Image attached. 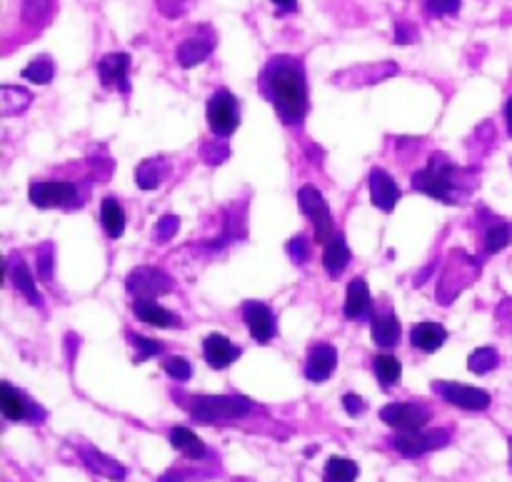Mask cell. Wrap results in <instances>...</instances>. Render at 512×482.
Instances as JSON below:
<instances>
[{
  "instance_id": "6da1fadb",
  "label": "cell",
  "mask_w": 512,
  "mask_h": 482,
  "mask_svg": "<svg viewBox=\"0 0 512 482\" xmlns=\"http://www.w3.org/2000/svg\"><path fill=\"white\" fill-rule=\"evenodd\" d=\"M268 90L275 105L288 120H300L308 108V93H305V75L295 60L280 58L268 68Z\"/></svg>"
},
{
  "instance_id": "7a4b0ae2",
  "label": "cell",
  "mask_w": 512,
  "mask_h": 482,
  "mask_svg": "<svg viewBox=\"0 0 512 482\" xmlns=\"http://www.w3.org/2000/svg\"><path fill=\"white\" fill-rule=\"evenodd\" d=\"M253 403L248 398H233V395H208L195 398L193 418L198 423H220V420H238L250 413Z\"/></svg>"
},
{
  "instance_id": "3957f363",
  "label": "cell",
  "mask_w": 512,
  "mask_h": 482,
  "mask_svg": "<svg viewBox=\"0 0 512 482\" xmlns=\"http://www.w3.org/2000/svg\"><path fill=\"white\" fill-rule=\"evenodd\" d=\"M298 203H300V210L313 220L315 240H318L320 245H328L330 240L335 238V225L323 193H320L318 188H313V185H305V188H300L298 193Z\"/></svg>"
},
{
  "instance_id": "277c9868",
  "label": "cell",
  "mask_w": 512,
  "mask_h": 482,
  "mask_svg": "<svg viewBox=\"0 0 512 482\" xmlns=\"http://www.w3.org/2000/svg\"><path fill=\"white\" fill-rule=\"evenodd\" d=\"M450 170L453 168H450V163L443 158V155H433V160H430L420 173L413 175V188L420 190V193L430 195V198L448 203L450 190H453Z\"/></svg>"
},
{
  "instance_id": "5b68a950",
  "label": "cell",
  "mask_w": 512,
  "mask_h": 482,
  "mask_svg": "<svg viewBox=\"0 0 512 482\" xmlns=\"http://www.w3.org/2000/svg\"><path fill=\"white\" fill-rule=\"evenodd\" d=\"M128 293L135 295L138 300H155L158 295H165L173 290V278L165 270L150 268V265H140L125 280Z\"/></svg>"
},
{
  "instance_id": "8992f818",
  "label": "cell",
  "mask_w": 512,
  "mask_h": 482,
  "mask_svg": "<svg viewBox=\"0 0 512 482\" xmlns=\"http://www.w3.org/2000/svg\"><path fill=\"white\" fill-rule=\"evenodd\" d=\"M238 100L228 90H218L213 98L208 100V125L213 135L218 138H228L238 128Z\"/></svg>"
},
{
  "instance_id": "52a82bcc",
  "label": "cell",
  "mask_w": 512,
  "mask_h": 482,
  "mask_svg": "<svg viewBox=\"0 0 512 482\" xmlns=\"http://www.w3.org/2000/svg\"><path fill=\"white\" fill-rule=\"evenodd\" d=\"M430 418H433V413L418 403H390L380 410V420L390 428L400 430V433L423 430L430 423Z\"/></svg>"
},
{
  "instance_id": "ba28073f",
  "label": "cell",
  "mask_w": 512,
  "mask_h": 482,
  "mask_svg": "<svg viewBox=\"0 0 512 482\" xmlns=\"http://www.w3.org/2000/svg\"><path fill=\"white\" fill-rule=\"evenodd\" d=\"M450 435L445 430H410V433H400L395 438V450L403 453L405 458H418V455L430 453V450L445 448Z\"/></svg>"
},
{
  "instance_id": "9c48e42d",
  "label": "cell",
  "mask_w": 512,
  "mask_h": 482,
  "mask_svg": "<svg viewBox=\"0 0 512 482\" xmlns=\"http://www.w3.org/2000/svg\"><path fill=\"white\" fill-rule=\"evenodd\" d=\"M435 393L443 395L450 405L463 410H488L490 408V395L480 388H470V385L460 383H433Z\"/></svg>"
},
{
  "instance_id": "30bf717a",
  "label": "cell",
  "mask_w": 512,
  "mask_h": 482,
  "mask_svg": "<svg viewBox=\"0 0 512 482\" xmlns=\"http://www.w3.org/2000/svg\"><path fill=\"white\" fill-rule=\"evenodd\" d=\"M30 203L38 208H60V205H70L78 198V190L70 183H33L28 190Z\"/></svg>"
},
{
  "instance_id": "8fae6325",
  "label": "cell",
  "mask_w": 512,
  "mask_h": 482,
  "mask_svg": "<svg viewBox=\"0 0 512 482\" xmlns=\"http://www.w3.org/2000/svg\"><path fill=\"white\" fill-rule=\"evenodd\" d=\"M370 200H373L375 208L383 210V213H393V208L400 200V188L398 183L390 178V173H385V170L380 168H375L373 173H370Z\"/></svg>"
},
{
  "instance_id": "7c38bea8",
  "label": "cell",
  "mask_w": 512,
  "mask_h": 482,
  "mask_svg": "<svg viewBox=\"0 0 512 482\" xmlns=\"http://www.w3.org/2000/svg\"><path fill=\"white\" fill-rule=\"evenodd\" d=\"M243 318L245 323H248V330L250 335H253V340H258V343H268V340H273L275 318L273 313H270L268 305L250 300V303L243 305Z\"/></svg>"
},
{
  "instance_id": "4fadbf2b",
  "label": "cell",
  "mask_w": 512,
  "mask_h": 482,
  "mask_svg": "<svg viewBox=\"0 0 512 482\" xmlns=\"http://www.w3.org/2000/svg\"><path fill=\"white\" fill-rule=\"evenodd\" d=\"M203 353H205V360H208L210 368L223 370V368H228V365H233L235 360L243 355V350H240L238 345L230 343L225 335L213 333V335H208V338H205Z\"/></svg>"
},
{
  "instance_id": "5bb4252c",
  "label": "cell",
  "mask_w": 512,
  "mask_h": 482,
  "mask_svg": "<svg viewBox=\"0 0 512 482\" xmlns=\"http://www.w3.org/2000/svg\"><path fill=\"white\" fill-rule=\"evenodd\" d=\"M335 365H338V350L333 345H315L305 363V378L313 383H323L335 373Z\"/></svg>"
},
{
  "instance_id": "9a60e30c",
  "label": "cell",
  "mask_w": 512,
  "mask_h": 482,
  "mask_svg": "<svg viewBox=\"0 0 512 482\" xmlns=\"http://www.w3.org/2000/svg\"><path fill=\"white\" fill-rule=\"evenodd\" d=\"M128 70H130L128 53H110L105 55V58H100L98 63L100 80H103V85H108V88L118 85V88L128 90Z\"/></svg>"
},
{
  "instance_id": "2e32d148",
  "label": "cell",
  "mask_w": 512,
  "mask_h": 482,
  "mask_svg": "<svg viewBox=\"0 0 512 482\" xmlns=\"http://www.w3.org/2000/svg\"><path fill=\"white\" fill-rule=\"evenodd\" d=\"M213 48H215L213 33L195 35V38H188L185 43H180L178 63L183 65V68H193V65H198L200 60L208 58V55L213 53Z\"/></svg>"
},
{
  "instance_id": "e0dca14e",
  "label": "cell",
  "mask_w": 512,
  "mask_h": 482,
  "mask_svg": "<svg viewBox=\"0 0 512 482\" xmlns=\"http://www.w3.org/2000/svg\"><path fill=\"white\" fill-rule=\"evenodd\" d=\"M445 340H448V330L438 323H420L410 333V343L423 353H435V350L443 348Z\"/></svg>"
},
{
  "instance_id": "ac0fdd59",
  "label": "cell",
  "mask_w": 512,
  "mask_h": 482,
  "mask_svg": "<svg viewBox=\"0 0 512 482\" xmlns=\"http://www.w3.org/2000/svg\"><path fill=\"white\" fill-rule=\"evenodd\" d=\"M135 318L143 320V323L153 325V328H175V315L170 310H165L163 305H158L155 300H135L133 305Z\"/></svg>"
},
{
  "instance_id": "d6986e66",
  "label": "cell",
  "mask_w": 512,
  "mask_h": 482,
  "mask_svg": "<svg viewBox=\"0 0 512 482\" xmlns=\"http://www.w3.org/2000/svg\"><path fill=\"white\" fill-rule=\"evenodd\" d=\"M345 318L358 320L363 315H368L370 310V290L368 283L363 278H355L353 283L348 285V295H345Z\"/></svg>"
},
{
  "instance_id": "ffe728a7",
  "label": "cell",
  "mask_w": 512,
  "mask_h": 482,
  "mask_svg": "<svg viewBox=\"0 0 512 482\" xmlns=\"http://www.w3.org/2000/svg\"><path fill=\"white\" fill-rule=\"evenodd\" d=\"M0 410H3L5 418L13 420V423L30 418V403L25 400V395H20L18 390L10 388L8 383L0 385Z\"/></svg>"
},
{
  "instance_id": "44dd1931",
  "label": "cell",
  "mask_w": 512,
  "mask_h": 482,
  "mask_svg": "<svg viewBox=\"0 0 512 482\" xmlns=\"http://www.w3.org/2000/svg\"><path fill=\"white\" fill-rule=\"evenodd\" d=\"M348 263H350V250L348 245H345V238H338V235H335L323 250L325 270H328L330 278H340V273L348 268Z\"/></svg>"
},
{
  "instance_id": "7402d4cb",
  "label": "cell",
  "mask_w": 512,
  "mask_h": 482,
  "mask_svg": "<svg viewBox=\"0 0 512 482\" xmlns=\"http://www.w3.org/2000/svg\"><path fill=\"white\" fill-rule=\"evenodd\" d=\"M10 280H13L15 288L25 295L33 305L43 303V298L38 295V288H35V280L30 278L28 265L23 263V258H10Z\"/></svg>"
},
{
  "instance_id": "603a6c76",
  "label": "cell",
  "mask_w": 512,
  "mask_h": 482,
  "mask_svg": "<svg viewBox=\"0 0 512 482\" xmlns=\"http://www.w3.org/2000/svg\"><path fill=\"white\" fill-rule=\"evenodd\" d=\"M170 443H173V448L180 450V453H183L185 458H190V460L205 458L203 440H200L198 435L193 433V430L173 428V430H170Z\"/></svg>"
},
{
  "instance_id": "cb8c5ba5",
  "label": "cell",
  "mask_w": 512,
  "mask_h": 482,
  "mask_svg": "<svg viewBox=\"0 0 512 482\" xmlns=\"http://www.w3.org/2000/svg\"><path fill=\"white\" fill-rule=\"evenodd\" d=\"M85 463H88L90 470H95L98 475H103V478L108 480H115L120 482L125 478V468L118 463V460L108 458V455L98 453V450H85Z\"/></svg>"
},
{
  "instance_id": "d4e9b609",
  "label": "cell",
  "mask_w": 512,
  "mask_h": 482,
  "mask_svg": "<svg viewBox=\"0 0 512 482\" xmlns=\"http://www.w3.org/2000/svg\"><path fill=\"white\" fill-rule=\"evenodd\" d=\"M100 218H103V228L110 238H120L125 233V213L115 198H105L100 205Z\"/></svg>"
},
{
  "instance_id": "484cf974",
  "label": "cell",
  "mask_w": 512,
  "mask_h": 482,
  "mask_svg": "<svg viewBox=\"0 0 512 482\" xmlns=\"http://www.w3.org/2000/svg\"><path fill=\"white\" fill-rule=\"evenodd\" d=\"M373 340L380 345V348H395L400 340V323L395 320V315H383V318L373 320Z\"/></svg>"
},
{
  "instance_id": "4316f807",
  "label": "cell",
  "mask_w": 512,
  "mask_h": 482,
  "mask_svg": "<svg viewBox=\"0 0 512 482\" xmlns=\"http://www.w3.org/2000/svg\"><path fill=\"white\" fill-rule=\"evenodd\" d=\"M358 465L348 458H330L325 465V482H355Z\"/></svg>"
},
{
  "instance_id": "83f0119b",
  "label": "cell",
  "mask_w": 512,
  "mask_h": 482,
  "mask_svg": "<svg viewBox=\"0 0 512 482\" xmlns=\"http://www.w3.org/2000/svg\"><path fill=\"white\" fill-rule=\"evenodd\" d=\"M373 365L375 375H378V380L385 388H393L400 380V373H403V365H400V360L393 358V355H378V358L373 360Z\"/></svg>"
},
{
  "instance_id": "f1b7e54d",
  "label": "cell",
  "mask_w": 512,
  "mask_h": 482,
  "mask_svg": "<svg viewBox=\"0 0 512 482\" xmlns=\"http://www.w3.org/2000/svg\"><path fill=\"white\" fill-rule=\"evenodd\" d=\"M498 363H500V355H498V350H495V348H478L468 358L470 373H475V375L490 373V370L498 368Z\"/></svg>"
},
{
  "instance_id": "f546056e",
  "label": "cell",
  "mask_w": 512,
  "mask_h": 482,
  "mask_svg": "<svg viewBox=\"0 0 512 482\" xmlns=\"http://www.w3.org/2000/svg\"><path fill=\"white\" fill-rule=\"evenodd\" d=\"M55 75V68H53V60L50 58H35L33 63L28 65V68L23 70V78L30 80V83H38V85H45L50 83Z\"/></svg>"
},
{
  "instance_id": "4dcf8cb0",
  "label": "cell",
  "mask_w": 512,
  "mask_h": 482,
  "mask_svg": "<svg viewBox=\"0 0 512 482\" xmlns=\"http://www.w3.org/2000/svg\"><path fill=\"white\" fill-rule=\"evenodd\" d=\"M512 243V228L505 223H498L493 225V228H488V235H485V250H488L490 255L500 253V250H505L508 245Z\"/></svg>"
},
{
  "instance_id": "1f68e13d",
  "label": "cell",
  "mask_w": 512,
  "mask_h": 482,
  "mask_svg": "<svg viewBox=\"0 0 512 482\" xmlns=\"http://www.w3.org/2000/svg\"><path fill=\"white\" fill-rule=\"evenodd\" d=\"M135 180H138V188L153 190L160 185V165L158 160H145L135 170Z\"/></svg>"
},
{
  "instance_id": "d6a6232c",
  "label": "cell",
  "mask_w": 512,
  "mask_h": 482,
  "mask_svg": "<svg viewBox=\"0 0 512 482\" xmlns=\"http://www.w3.org/2000/svg\"><path fill=\"white\" fill-rule=\"evenodd\" d=\"M165 373L170 375L173 380H180V383H185V380H190V375H193V368H190V363L185 358H178V355H173V358H168L163 363Z\"/></svg>"
},
{
  "instance_id": "836d02e7",
  "label": "cell",
  "mask_w": 512,
  "mask_h": 482,
  "mask_svg": "<svg viewBox=\"0 0 512 482\" xmlns=\"http://www.w3.org/2000/svg\"><path fill=\"white\" fill-rule=\"evenodd\" d=\"M425 10L433 18H443V15H453L460 10V0H425Z\"/></svg>"
},
{
  "instance_id": "e575fe53",
  "label": "cell",
  "mask_w": 512,
  "mask_h": 482,
  "mask_svg": "<svg viewBox=\"0 0 512 482\" xmlns=\"http://www.w3.org/2000/svg\"><path fill=\"white\" fill-rule=\"evenodd\" d=\"M180 228V218H175V215H165V218L158 220V228H155V240H160V243H168V240H173V235L178 233Z\"/></svg>"
},
{
  "instance_id": "d590c367",
  "label": "cell",
  "mask_w": 512,
  "mask_h": 482,
  "mask_svg": "<svg viewBox=\"0 0 512 482\" xmlns=\"http://www.w3.org/2000/svg\"><path fill=\"white\" fill-rule=\"evenodd\" d=\"M130 340H133L135 348H138V360H148L153 358V355L163 353V343H158V340L135 338V335H130Z\"/></svg>"
},
{
  "instance_id": "8d00e7d4",
  "label": "cell",
  "mask_w": 512,
  "mask_h": 482,
  "mask_svg": "<svg viewBox=\"0 0 512 482\" xmlns=\"http://www.w3.org/2000/svg\"><path fill=\"white\" fill-rule=\"evenodd\" d=\"M23 5H25V18H28L30 23H40V20L45 18V13H48L50 0H23Z\"/></svg>"
},
{
  "instance_id": "74e56055",
  "label": "cell",
  "mask_w": 512,
  "mask_h": 482,
  "mask_svg": "<svg viewBox=\"0 0 512 482\" xmlns=\"http://www.w3.org/2000/svg\"><path fill=\"white\" fill-rule=\"evenodd\" d=\"M38 270H40V280L53 278V245L50 243H45L43 250L38 253Z\"/></svg>"
},
{
  "instance_id": "f35d334b",
  "label": "cell",
  "mask_w": 512,
  "mask_h": 482,
  "mask_svg": "<svg viewBox=\"0 0 512 482\" xmlns=\"http://www.w3.org/2000/svg\"><path fill=\"white\" fill-rule=\"evenodd\" d=\"M288 255L293 258V263H305L308 260V245H305V238H293L288 243Z\"/></svg>"
},
{
  "instance_id": "ab89813d",
  "label": "cell",
  "mask_w": 512,
  "mask_h": 482,
  "mask_svg": "<svg viewBox=\"0 0 512 482\" xmlns=\"http://www.w3.org/2000/svg\"><path fill=\"white\" fill-rule=\"evenodd\" d=\"M343 405H345V413L353 415V418H358V415L363 413V410H365L363 398H358V395H353V393L345 395V398H343Z\"/></svg>"
},
{
  "instance_id": "60d3db41",
  "label": "cell",
  "mask_w": 512,
  "mask_h": 482,
  "mask_svg": "<svg viewBox=\"0 0 512 482\" xmlns=\"http://www.w3.org/2000/svg\"><path fill=\"white\" fill-rule=\"evenodd\" d=\"M275 5H278V10H283V13H293L295 8H298V0H273Z\"/></svg>"
},
{
  "instance_id": "b9f144b4",
  "label": "cell",
  "mask_w": 512,
  "mask_h": 482,
  "mask_svg": "<svg viewBox=\"0 0 512 482\" xmlns=\"http://www.w3.org/2000/svg\"><path fill=\"white\" fill-rule=\"evenodd\" d=\"M395 38H398V43H408L410 40L408 25H398V35H395Z\"/></svg>"
},
{
  "instance_id": "7bdbcfd3",
  "label": "cell",
  "mask_w": 512,
  "mask_h": 482,
  "mask_svg": "<svg viewBox=\"0 0 512 482\" xmlns=\"http://www.w3.org/2000/svg\"><path fill=\"white\" fill-rule=\"evenodd\" d=\"M505 118H508V133L512 135V98L508 100V108H505Z\"/></svg>"
},
{
  "instance_id": "ee69618b",
  "label": "cell",
  "mask_w": 512,
  "mask_h": 482,
  "mask_svg": "<svg viewBox=\"0 0 512 482\" xmlns=\"http://www.w3.org/2000/svg\"><path fill=\"white\" fill-rule=\"evenodd\" d=\"M160 482H183V478H180L178 473H165L163 478H160Z\"/></svg>"
},
{
  "instance_id": "f6af8a7d",
  "label": "cell",
  "mask_w": 512,
  "mask_h": 482,
  "mask_svg": "<svg viewBox=\"0 0 512 482\" xmlns=\"http://www.w3.org/2000/svg\"><path fill=\"white\" fill-rule=\"evenodd\" d=\"M510 460H512V438H510Z\"/></svg>"
}]
</instances>
